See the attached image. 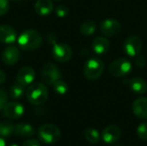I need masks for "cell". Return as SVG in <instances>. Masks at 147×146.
<instances>
[{
    "mask_svg": "<svg viewBox=\"0 0 147 146\" xmlns=\"http://www.w3.org/2000/svg\"><path fill=\"white\" fill-rule=\"evenodd\" d=\"M110 47V44L109 40L106 37L99 36L94 39L91 44V48L93 52L97 55L105 54Z\"/></svg>",
    "mask_w": 147,
    "mask_h": 146,
    "instance_id": "15",
    "label": "cell"
},
{
    "mask_svg": "<svg viewBox=\"0 0 147 146\" xmlns=\"http://www.w3.org/2000/svg\"><path fill=\"white\" fill-rule=\"evenodd\" d=\"M53 90L58 95H60V96H63V95L66 94L67 91H68V85H67V83L65 81H62L60 79L56 81L53 84Z\"/></svg>",
    "mask_w": 147,
    "mask_h": 146,
    "instance_id": "24",
    "label": "cell"
},
{
    "mask_svg": "<svg viewBox=\"0 0 147 146\" xmlns=\"http://www.w3.org/2000/svg\"><path fill=\"white\" fill-rule=\"evenodd\" d=\"M84 137L90 144H97L100 140V134L94 127H89L84 131Z\"/></svg>",
    "mask_w": 147,
    "mask_h": 146,
    "instance_id": "23",
    "label": "cell"
},
{
    "mask_svg": "<svg viewBox=\"0 0 147 146\" xmlns=\"http://www.w3.org/2000/svg\"><path fill=\"white\" fill-rule=\"evenodd\" d=\"M35 78V72L32 67L25 66L19 70L16 75V80L23 86H28L33 83Z\"/></svg>",
    "mask_w": 147,
    "mask_h": 146,
    "instance_id": "12",
    "label": "cell"
},
{
    "mask_svg": "<svg viewBox=\"0 0 147 146\" xmlns=\"http://www.w3.org/2000/svg\"><path fill=\"white\" fill-rule=\"evenodd\" d=\"M9 146H18L17 145H16V144H13V145H10Z\"/></svg>",
    "mask_w": 147,
    "mask_h": 146,
    "instance_id": "34",
    "label": "cell"
},
{
    "mask_svg": "<svg viewBox=\"0 0 147 146\" xmlns=\"http://www.w3.org/2000/svg\"><path fill=\"white\" fill-rule=\"evenodd\" d=\"M117 146H121V145H117Z\"/></svg>",
    "mask_w": 147,
    "mask_h": 146,
    "instance_id": "37",
    "label": "cell"
},
{
    "mask_svg": "<svg viewBox=\"0 0 147 146\" xmlns=\"http://www.w3.org/2000/svg\"><path fill=\"white\" fill-rule=\"evenodd\" d=\"M26 96L28 101L33 105L43 104L48 97L47 87L40 83H32L27 89Z\"/></svg>",
    "mask_w": 147,
    "mask_h": 146,
    "instance_id": "2",
    "label": "cell"
},
{
    "mask_svg": "<svg viewBox=\"0 0 147 146\" xmlns=\"http://www.w3.org/2000/svg\"><path fill=\"white\" fill-rule=\"evenodd\" d=\"M0 146H6L5 141L3 137H0Z\"/></svg>",
    "mask_w": 147,
    "mask_h": 146,
    "instance_id": "33",
    "label": "cell"
},
{
    "mask_svg": "<svg viewBox=\"0 0 147 146\" xmlns=\"http://www.w3.org/2000/svg\"><path fill=\"white\" fill-rule=\"evenodd\" d=\"M55 13L58 17L63 18V17H65L69 14V9L67 6L64 4H60L55 8Z\"/></svg>",
    "mask_w": 147,
    "mask_h": 146,
    "instance_id": "26",
    "label": "cell"
},
{
    "mask_svg": "<svg viewBox=\"0 0 147 146\" xmlns=\"http://www.w3.org/2000/svg\"><path fill=\"white\" fill-rule=\"evenodd\" d=\"M52 53L55 60L62 63L69 61L72 55L71 47L65 43H54Z\"/></svg>",
    "mask_w": 147,
    "mask_h": 146,
    "instance_id": "8",
    "label": "cell"
},
{
    "mask_svg": "<svg viewBox=\"0 0 147 146\" xmlns=\"http://www.w3.org/2000/svg\"><path fill=\"white\" fill-rule=\"evenodd\" d=\"M60 135L59 128L53 124H45L38 129V138L44 144H55L59 141Z\"/></svg>",
    "mask_w": 147,
    "mask_h": 146,
    "instance_id": "4",
    "label": "cell"
},
{
    "mask_svg": "<svg viewBox=\"0 0 147 146\" xmlns=\"http://www.w3.org/2000/svg\"><path fill=\"white\" fill-rule=\"evenodd\" d=\"M25 86L22 85L21 83H19L18 82L15 83L9 89V94L10 96L13 99H20L23 96L24 93H25Z\"/></svg>",
    "mask_w": 147,
    "mask_h": 146,
    "instance_id": "22",
    "label": "cell"
},
{
    "mask_svg": "<svg viewBox=\"0 0 147 146\" xmlns=\"http://www.w3.org/2000/svg\"><path fill=\"white\" fill-rule=\"evenodd\" d=\"M47 41H48L49 43H52L53 45L54 43H56V36H55V34H48V35L47 36Z\"/></svg>",
    "mask_w": 147,
    "mask_h": 146,
    "instance_id": "31",
    "label": "cell"
},
{
    "mask_svg": "<svg viewBox=\"0 0 147 146\" xmlns=\"http://www.w3.org/2000/svg\"><path fill=\"white\" fill-rule=\"evenodd\" d=\"M14 1H21V0H14Z\"/></svg>",
    "mask_w": 147,
    "mask_h": 146,
    "instance_id": "35",
    "label": "cell"
},
{
    "mask_svg": "<svg viewBox=\"0 0 147 146\" xmlns=\"http://www.w3.org/2000/svg\"><path fill=\"white\" fill-rule=\"evenodd\" d=\"M8 103V96L3 89H0V110H3Z\"/></svg>",
    "mask_w": 147,
    "mask_h": 146,
    "instance_id": "28",
    "label": "cell"
},
{
    "mask_svg": "<svg viewBox=\"0 0 147 146\" xmlns=\"http://www.w3.org/2000/svg\"><path fill=\"white\" fill-rule=\"evenodd\" d=\"M146 59L144 58V57H142V56H139L138 55V58L136 59V60H135V64L139 66V67H140V68H144L145 66H146Z\"/></svg>",
    "mask_w": 147,
    "mask_h": 146,
    "instance_id": "29",
    "label": "cell"
},
{
    "mask_svg": "<svg viewBox=\"0 0 147 146\" xmlns=\"http://www.w3.org/2000/svg\"><path fill=\"white\" fill-rule=\"evenodd\" d=\"M102 139L107 144H114L118 141L121 137V129L115 125L108 126L102 134Z\"/></svg>",
    "mask_w": 147,
    "mask_h": 146,
    "instance_id": "13",
    "label": "cell"
},
{
    "mask_svg": "<svg viewBox=\"0 0 147 146\" xmlns=\"http://www.w3.org/2000/svg\"><path fill=\"white\" fill-rule=\"evenodd\" d=\"M96 24L94 21L89 20L84 22L80 27V32L84 36H90L96 32Z\"/></svg>",
    "mask_w": 147,
    "mask_h": 146,
    "instance_id": "21",
    "label": "cell"
},
{
    "mask_svg": "<svg viewBox=\"0 0 147 146\" xmlns=\"http://www.w3.org/2000/svg\"><path fill=\"white\" fill-rule=\"evenodd\" d=\"M121 25L115 19H112V18L105 19L100 24V31L105 36H109V37L115 36L121 32Z\"/></svg>",
    "mask_w": 147,
    "mask_h": 146,
    "instance_id": "9",
    "label": "cell"
},
{
    "mask_svg": "<svg viewBox=\"0 0 147 146\" xmlns=\"http://www.w3.org/2000/svg\"><path fill=\"white\" fill-rule=\"evenodd\" d=\"M9 9V0H0V16L5 15Z\"/></svg>",
    "mask_w": 147,
    "mask_h": 146,
    "instance_id": "27",
    "label": "cell"
},
{
    "mask_svg": "<svg viewBox=\"0 0 147 146\" xmlns=\"http://www.w3.org/2000/svg\"><path fill=\"white\" fill-rule=\"evenodd\" d=\"M104 64L102 60L97 57H94L86 61L84 66V75L88 80H96L103 73Z\"/></svg>",
    "mask_w": 147,
    "mask_h": 146,
    "instance_id": "3",
    "label": "cell"
},
{
    "mask_svg": "<svg viewBox=\"0 0 147 146\" xmlns=\"http://www.w3.org/2000/svg\"><path fill=\"white\" fill-rule=\"evenodd\" d=\"M15 133L19 137L31 138L34 134V129L30 124L22 122L15 126Z\"/></svg>",
    "mask_w": 147,
    "mask_h": 146,
    "instance_id": "19",
    "label": "cell"
},
{
    "mask_svg": "<svg viewBox=\"0 0 147 146\" xmlns=\"http://www.w3.org/2000/svg\"><path fill=\"white\" fill-rule=\"evenodd\" d=\"M53 9V3L51 0H37L34 3L35 12L41 16L49 15Z\"/></svg>",
    "mask_w": 147,
    "mask_h": 146,
    "instance_id": "17",
    "label": "cell"
},
{
    "mask_svg": "<svg viewBox=\"0 0 147 146\" xmlns=\"http://www.w3.org/2000/svg\"><path fill=\"white\" fill-rule=\"evenodd\" d=\"M17 34L16 30L9 25H0V42L12 44L16 40Z\"/></svg>",
    "mask_w": 147,
    "mask_h": 146,
    "instance_id": "14",
    "label": "cell"
},
{
    "mask_svg": "<svg viewBox=\"0 0 147 146\" xmlns=\"http://www.w3.org/2000/svg\"><path fill=\"white\" fill-rule=\"evenodd\" d=\"M19 47L23 51H34L42 44V36L40 32L34 29L23 31L17 39Z\"/></svg>",
    "mask_w": 147,
    "mask_h": 146,
    "instance_id": "1",
    "label": "cell"
},
{
    "mask_svg": "<svg viewBox=\"0 0 147 146\" xmlns=\"http://www.w3.org/2000/svg\"><path fill=\"white\" fill-rule=\"evenodd\" d=\"M133 112L136 117L141 120L147 119V98L140 97L133 103Z\"/></svg>",
    "mask_w": 147,
    "mask_h": 146,
    "instance_id": "16",
    "label": "cell"
},
{
    "mask_svg": "<svg viewBox=\"0 0 147 146\" xmlns=\"http://www.w3.org/2000/svg\"><path fill=\"white\" fill-rule=\"evenodd\" d=\"M20 59V52L17 46H9L6 47L2 54V60L7 65H16Z\"/></svg>",
    "mask_w": 147,
    "mask_h": 146,
    "instance_id": "11",
    "label": "cell"
},
{
    "mask_svg": "<svg viewBox=\"0 0 147 146\" xmlns=\"http://www.w3.org/2000/svg\"><path fill=\"white\" fill-rule=\"evenodd\" d=\"M41 77L47 84L53 85L56 81L60 79L61 73L54 64L49 62L43 65L41 69Z\"/></svg>",
    "mask_w": 147,
    "mask_h": 146,
    "instance_id": "6",
    "label": "cell"
},
{
    "mask_svg": "<svg viewBox=\"0 0 147 146\" xmlns=\"http://www.w3.org/2000/svg\"><path fill=\"white\" fill-rule=\"evenodd\" d=\"M124 52L129 57L138 56L142 49V40L137 35H131L124 42Z\"/></svg>",
    "mask_w": 147,
    "mask_h": 146,
    "instance_id": "7",
    "label": "cell"
},
{
    "mask_svg": "<svg viewBox=\"0 0 147 146\" xmlns=\"http://www.w3.org/2000/svg\"><path fill=\"white\" fill-rule=\"evenodd\" d=\"M132 64L127 58H120L113 61L109 65V73L115 77L127 76L132 71Z\"/></svg>",
    "mask_w": 147,
    "mask_h": 146,
    "instance_id": "5",
    "label": "cell"
},
{
    "mask_svg": "<svg viewBox=\"0 0 147 146\" xmlns=\"http://www.w3.org/2000/svg\"><path fill=\"white\" fill-rule=\"evenodd\" d=\"M126 83H127V85L130 87V89L137 93V94H144L146 93L147 90V83L146 82L140 77H133L130 80L126 81Z\"/></svg>",
    "mask_w": 147,
    "mask_h": 146,
    "instance_id": "18",
    "label": "cell"
},
{
    "mask_svg": "<svg viewBox=\"0 0 147 146\" xmlns=\"http://www.w3.org/2000/svg\"><path fill=\"white\" fill-rule=\"evenodd\" d=\"M137 135L141 140H147V122H144L138 126Z\"/></svg>",
    "mask_w": 147,
    "mask_h": 146,
    "instance_id": "25",
    "label": "cell"
},
{
    "mask_svg": "<svg viewBox=\"0 0 147 146\" xmlns=\"http://www.w3.org/2000/svg\"><path fill=\"white\" fill-rule=\"evenodd\" d=\"M5 80H6V75L3 71L0 70V85L3 84L5 82Z\"/></svg>",
    "mask_w": 147,
    "mask_h": 146,
    "instance_id": "32",
    "label": "cell"
},
{
    "mask_svg": "<svg viewBox=\"0 0 147 146\" xmlns=\"http://www.w3.org/2000/svg\"><path fill=\"white\" fill-rule=\"evenodd\" d=\"M4 116L11 120H18L20 119L24 114V108L23 106L16 102H9L5 105L3 109Z\"/></svg>",
    "mask_w": 147,
    "mask_h": 146,
    "instance_id": "10",
    "label": "cell"
},
{
    "mask_svg": "<svg viewBox=\"0 0 147 146\" xmlns=\"http://www.w3.org/2000/svg\"><path fill=\"white\" fill-rule=\"evenodd\" d=\"M15 125L9 120H4L0 123V137L8 138L15 133Z\"/></svg>",
    "mask_w": 147,
    "mask_h": 146,
    "instance_id": "20",
    "label": "cell"
},
{
    "mask_svg": "<svg viewBox=\"0 0 147 146\" xmlns=\"http://www.w3.org/2000/svg\"><path fill=\"white\" fill-rule=\"evenodd\" d=\"M55 1H61V0H55Z\"/></svg>",
    "mask_w": 147,
    "mask_h": 146,
    "instance_id": "36",
    "label": "cell"
},
{
    "mask_svg": "<svg viewBox=\"0 0 147 146\" xmlns=\"http://www.w3.org/2000/svg\"><path fill=\"white\" fill-rule=\"evenodd\" d=\"M22 146H41L40 142L37 140V139H28L27 140L26 142H24L23 145Z\"/></svg>",
    "mask_w": 147,
    "mask_h": 146,
    "instance_id": "30",
    "label": "cell"
}]
</instances>
